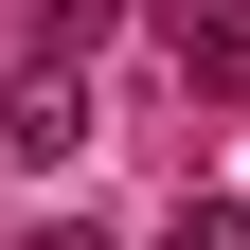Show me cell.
<instances>
[{
	"mask_svg": "<svg viewBox=\"0 0 250 250\" xmlns=\"http://www.w3.org/2000/svg\"><path fill=\"white\" fill-rule=\"evenodd\" d=\"M161 250H250V197H179V214H161Z\"/></svg>",
	"mask_w": 250,
	"mask_h": 250,
	"instance_id": "obj_4",
	"label": "cell"
},
{
	"mask_svg": "<svg viewBox=\"0 0 250 250\" xmlns=\"http://www.w3.org/2000/svg\"><path fill=\"white\" fill-rule=\"evenodd\" d=\"M0 143H18V161H72V143H89V72H54V54H18V89H0Z\"/></svg>",
	"mask_w": 250,
	"mask_h": 250,
	"instance_id": "obj_2",
	"label": "cell"
},
{
	"mask_svg": "<svg viewBox=\"0 0 250 250\" xmlns=\"http://www.w3.org/2000/svg\"><path fill=\"white\" fill-rule=\"evenodd\" d=\"M18 250H107V232H89V214H36V232H18Z\"/></svg>",
	"mask_w": 250,
	"mask_h": 250,
	"instance_id": "obj_5",
	"label": "cell"
},
{
	"mask_svg": "<svg viewBox=\"0 0 250 250\" xmlns=\"http://www.w3.org/2000/svg\"><path fill=\"white\" fill-rule=\"evenodd\" d=\"M161 72L214 89V107H250V0H161Z\"/></svg>",
	"mask_w": 250,
	"mask_h": 250,
	"instance_id": "obj_1",
	"label": "cell"
},
{
	"mask_svg": "<svg viewBox=\"0 0 250 250\" xmlns=\"http://www.w3.org/2000/svg\"><path fill=\"white\" fill-rule=\"evenodd\" d=\"M107 36H125V0H36V36H18V54H54V72H89Z\"/></svg>",
	"mask_w": 250,
	"mask_h": 250,
	"instance_id": "obj_3",
	"label": "cell"
}]
</instances>
